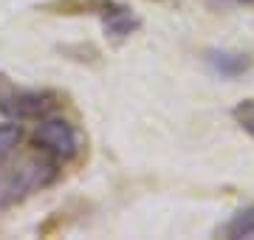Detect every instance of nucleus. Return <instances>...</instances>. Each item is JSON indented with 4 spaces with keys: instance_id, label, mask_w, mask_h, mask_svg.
<instances>
[{
    "instance_id": "obj_1",
    "label": "nucleus",
    "mask_w": 254,
    "mask_h": 240,
    "mask_svg": "<svg viewBox=\"0 0 254 240\" xmlns=\"http://www.w3.org/2000/svg\"><path fill=\"white\" fill-rule=\"evenodd\" d=\"M31 141H34V147L40 153H46L54 161H71L82 150L79 133L68 119H43L37 124Z\"/></svg>"
},
{
    "instance_id": "obj_2",
    "label": "nucleus",
    "mask_w": 254,
    "mask_h": 240,
    "mask_svg": "<svg viewBox=\"0 0 254 240\" xmlns=\"http://www.w3.org/2000/svg\"><path fill=\"white\" fill-rule=\"evenodd\" d=\"M54 108V96L46 91H9L0 93V111L14 119H40Z\"/></svg>"
},
{
    "instance_id": "obj_3",
    "label": "nucleus",
    "mask_w": 254,
    "mask_h": 240,
    "mask_svg": "<svg viewBox=\"0 0 254 240\" xmlns=\"http://www.w3.org/2000/svg\"><path fill=\"white\" fill-rule=\"evenodd\" d=\"M51 178H54V164L51 161H26L20 170H14L9 176V181L3 184V192L9 195V201H14V198L31 192L37 186H46Z\"/></svg>"
},
{
    "instance_id": "obj_4",
    "label": "nucleus",
    "mask_w": 254,
    "mask_h": 240,
    "mask_svg": "<svg viewBox=\"0 0 254 240\" xmlns=\"http://www.w3.org/2000/svg\"><path fill=\"white\" fill-rule=\"evenodd\" d=\"M206 62H209V68L220 76H237L252 65L246 54H232V51H209Z\"/></svg>"
},
{
    "instance_id": "obj_5",
    "label": "nucleus",
    "mask_w": 254,
    "mask_h": 240,
    "mask_svg": "<svg viewBox=\"0 0 254 240\" xmlns=\"http://www.w3.org/2000/svg\"><path fill=\"white\" fill-rule=\"evenodd\" d=\"M20 141H23V127H20L17 121H3L0 124V161L9 158L17 150Z\"/></svg>"
},
{
    "instance_id": "obj_6",
    "label": "nucleus",
    "mask_w": 254,
    "mask_h": 240,
    "mask_svg": "<svg viewBox=\"0 0 254 240\" xmlns=\"http://www.w3.org/2000/svg\"><path fill=\"white\" fill-rule=\"evenodd\" d=\"M226 235L229 238H249V235H254V206L235 215V221L226 226Z\"/></svg>"
},
{
    "instance_id": "obj_7",
    "label": "nucleus",
    "mask_w": 254,
    "mask_h": 240,
    "mask_svg": "<svg viewBox=\"0 0 254 240\" xmlns=\"http://www.w3.org/2000/svg\"><path fill=\"white\" fill-rule=\"evenodd\" d=\"M235 119H237V124L243 130H249L254 136V99H246V102H240L235 108Z\"/></svg>"
}]
</instances>
